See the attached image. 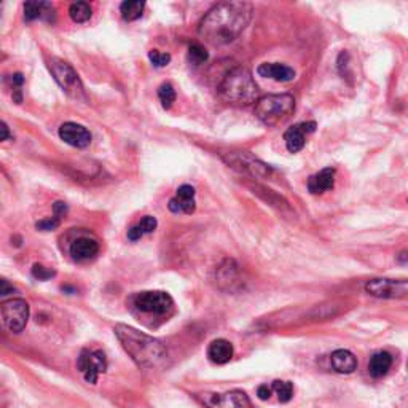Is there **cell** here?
<instances>
[{"label": "cell", "mask_w": 408, "mask_h": 408, "mask_svg": "<svg viewBox=\"0 0 408 408\" xmlns=\"http://www.w3.org/2000/svg\"><path fill=\"white\" fill-rule=\"evenodd\" d=\"M0 131H2V134H0V140H8L10 139V131H8V126H7V123H5V121H2V123H0Z\"/></svg>", "instance_id": "e575fe53"}, {"label": "cell", "mask_w": 408, "mask_h": 408, "mask_svg": "<svg viewBox=\"0 0 408 408\" xmlns=\"http://www.w3.org/2000/svg\"><path fill=\"white\" fill-rule=\"evenodd\" d=\"M77 367L84 373L86 381L91 383V385H96L101 373L107 370L105 354L102 351H86V349H84L80 353L79 361H77Z\"/></svg>", "instance_id": "30bf717a"}, {"label": "cell", "mask_w": 408, "mask_h": 408, "mask_svg": "<svg viewBox=\"0 0 408 408\" xmlns=\"http://www.w3.org/2000/svg\"><path fill=\"white\" fill-rule=\"evenodd\" d=\"M397 262H400V264L408 262V252H400V254L397 255Z\"/></svg>", "instance_id": "d590c367"}, {"label": "cell", "mask_w": 408, "mask_h": 408, "mask_svg": "<svg viewBox=\"0 0 408 408\" xmlns=\"http://www.w3.org/2000/svg\"><path fill=\"white\" fill-rule=\"evenodd\" d=\"M220 98L231 105H251L259 101L260 90L257 86L254 77L244 67H235L223 77L218 85Z\"/></svg>", "instance_id": "3957f363"}, {"label": "cell", "mask_w": 408, "mask_h": 408, "mask_svg": "<svg viewBox=\"0 0 408 408\" xmlns=\"http://www.w3.org/2000/svg\"><path fill=\"white\" fill-rule=\"evenodd\" d=\"M295 110L292 94H268L255 102V115L266 126H278L290 118Z\"/></svg>", "instance_id": "277c9868"}, {"label": "cell", "mask_w": 408, "mask_h": 408, "mask_svg": "<svg viewBox=\"0 0 408 408\" xmlns=\"http://www.w3.org/2000/svg\"><path fill=\"white\" fill-rule=\"evenodd\" d=\"M2 320L12 333H21L29 320V303L23 298H12L2 303Z\"/></svg>", "instance_id": "ba28073f"}, {"label": "cell", "mask_w": 408, "mask_h": 408, "mask_svg": "<svg viewBox=\"0 0 408 408\" xmlns=\"http://www.w3.org/2000/svg\"><path fill=\"white\" fill-rule=\"evenodd\" d=\"M271 394H273V387H270L268 385H262L257 390V396H259L260 400H270Z\"/></svg>", "instance_id": "d6a6232c"}, {"label": "cell", "mask_w": 408, "mask_h": 408, "mask_svg": "<svg viewBox=\"0 0 408 408\" xmlns=\"http://www.w3.org/2000/svg\"><path fill=\"white\" fill-rule=\"evenodd\" d=\"M200 399L207 408H251L249 396L240 390L223 394H203Z\"/></svg>", "instance_id": "8fae6325"}, {"label": "cell", "mask_w": 408, "mask_h": 408, "mask_svg": "<svg viewBox=\"0 0 408 408\" xmlns=\"http://www.w3.org/2000/svg\"><path fill=\"white\" fill-rule=\"evenodd\" d=\"M233 354H235V348L228 340L218 338L209 344L207 348V357L209 361L217 364V366H223V364L230 362Z\"/></svg>", "instance_id": "ffe728a7"}, {"label": "cell", "mask_w": 408, "mask_h": 408, "mask_svg": "<svg viewBox=\"0 0 408 408\" xmlns=\"http://www.w3.org/2000/svg\"><path fill=\"white\" fill-rule=\"evenodd\" d=\"M316 123L314 121H303V123L294 125L292 128H289L284 133V142L285 147L290 153H298L300 150H303L306 144V136L314 133Z\"/></svg>", "instance_id": "7c38bea8"}, {"label": "cell", "mask_w": 408, "mask_h": 408, "mask_svg": "<svg viewBox=\"0 0 408 408\" xmlns=\"http://www.w3.org/2000/svg\"><path fill=\"white\" fill-rule=\"evenodd\" d=\"M209 60V53L201 43H192L188 47V61L195 66H201Z\"/></svg>", "instance_id": "484cf974"}, {"label": "cell", "mask_w": 408, "mask_h": 408, "mask_svg": "<svg viewBox=\"0 0 408 408\" xmlns=\"http://www.w3.org/2000/svg\"><path fill=\"white\" fill-rule=\"evenodd\" d=\"M60 138L75 149H86L91 144L90 131L85 126L72 123V121H67V123L60 126Z\"/></svg>", "instance_id": "4fadbf2b"}, {"label": "cell", "mask_w": 408, "mask_h": 408, "mask_svg": "<svg viewBox=\"0 0 408 408\" xmlns=\"http://www.w3.org/2000/svg\"><path fill=\"white\" fill-rule=\"evenodd\" d=\"M392 362L394 359L387 351H378L370 357V362H368V373H370L372 378H383L387 375V372L391 370Z\"/></svg>", "instance_id": "7402d4cb"}, {"label": "cell", "mask_w": 408, "mask_h": 408, "mask_svg": "<svg viewBox=\"0 0 408 408\" xmlns=\"http://www.w3.org/2000/svg\"><path fill=\"white\" fill-rule=\"evenodd\" d=\"M366 292L377 298H402L408 295V279L377 278L366 284Z\"/></svg>", "instance_id": "9c48e42d"}, {"label": "cell", "mask_w": 408, "mask_h": 408, "mask_svg": "<svg viewBox=\"0 0 408 408\" xmlns=\"http://www.w3.org/2000/svg\"><path fill=\"white\" fill-rule=\"evenodd\" d=\"M32 276L36 279H38V281H48V279L55 278L56 271L47 268V266H43L40 264H34V266H32Z\"/></svg>", "instance_id": "f546056e"}, {"label": "cell", "mask_w": 408, "mask_h": 408, "mask_svg": "<svg viewBox=\"0 0 408 408\" xmlns=\"http://www.w3.org/2000/svg\"><path fill=\"white\" fill-rule=\"evenodd\" d=\"M157 218L152 216H145L142 220H140L138 225L131 227L128 230V240L129 241H139L144 235H149V233H153L157 230Z\"/></svg>", "instance_id": "603a6c76"}, {"label": "cell", "mask_w": 408, "mask_h": 408, "mask_svg": "<svg viewBox=\"0 0 408 408\" xmlns=\"http://www.w3.org/2000/svg\"><path fill=\"white\" fill-rule=\"evenodd\" d=\"M149 60L155 67H164L171 62V55L169 53H162L158 50H152L149 53Z\"/></svg>", "instance_id": "f1b7e54d"}, {"label": "cell", "mask_w": 408, "mask_h": 408, "mask_svg": "<svg viewBox=\"0 0 408 408\" xmlns=\"http://www.w3.org/2000/svg\"><path fill=\"white\" fill-rule=\"evenodd\" d=\"M71 257L75 262H88L94 259L99 252V244L96 240H91V238H79L71 244Z\"/></svg>", "instance_id": "ac0fdd59"}, {"label": "cell", "mask_w": 408, "mask_h": 408, "mask_svg": "<svg viewBox=\"0 0 408 408\" xmlns=\"http://www.w3.org/2000/svg\"><path fill=\"white\" fill-rule=\"evenodd\" d=\"M48 69L55 77L56 84L64 90L66 94H69L71 98L74 99H81L85 101V90L84 84H81L79 74H77L74 67H72L69 62L58 60V58H51L48 61Z\"/></svg>", "instance_id": "8992f818"}, {"label": "cell", "mask_w": 408, "mask_h": 408, "mask_svg": "<svg viewBox=\"0 0 408 408\" xmlns=\"http://www.w3.org/2000/svg\"><path fill=\"white\" fill-rule=\"evenodd\" d=\"M222 160L225 162L231 169H235L240 174H246L254 179H266L273 176L275 169L262 162L249 152H230L223 153Z\"/></svg>", "instance_id": "5b68a950"}, {"label": "cell", "mask_w": 408, "mask_h": 408, "mask_svg": "<svg viewBox=\"0 0 408 408\" xmlns=\"http://www.w3.org/2000/svg\"><path fill=\"white\" fill-rule=\"evenodd\" d=\"M13 292H16V289H14L13 285H10L7 279L0 281V295H2V297H5V295L13 294Z\"/></svg>", "instance_id": "836d02e7"}, {"label": "cell", "mask_w": 408, "mask_h": 408, "mask_svg": "<svg viewBox=\"0 0 408 408\" xmlns=\"http://www.w3.org/2000/svg\"><path fill=\"white\" fill-rule=\"evenodd\" d=\"M218 284L222 289L233 290L241 288V276H240V266H238L233 260H227L220 268H218Z\"/></svg>", "instance_id": "d6986e66"}, {"label": "cell", "mask_w": 408, "mask_h": 408, "mask_svg": "<svg viewBox=\"0 0 408 408\" xmlns=\"http://www.w3.org/2000/svg\"><path fill=\"white\" fill-rule=\"evenodd\" d=\"M60 225H61V218L53 216V217L43 218V220L37 222L36 228H37V230H40V231H53V230H56V228Z\"/></svg>", "instance_id": "4dcf8cb0"}, {"label": "cell", "mask_w": 408, "mask_h": 408, "mask_svg": "<svg viewBox=\"0 0 408 408\" xmlns=\"http://www.w3.org/2000/svg\"><path fill=\"white\" fill-rule=\"evenodd\" d=\"M158 98L160 102H162L163 109H171L174 102H176V90L171 84H163L158 88Z\"/></svg>", "instance_id": "83f0119b"}, {"label": "cell", "mask_w": 408, "mask_h": 408, "mask_svg": "<svg viewBox=\"0 0 408 408\" xmlns=\"http://www.w3.org/2000/svg\"><path fill=\"white\" fill-rule=\"evenodd\" d=\"M169 211L174 214H193L196 209L195 203V188L192 186H181L177 188L176 196L168 204Z\"/></svg>", "instance_id": "5bb4252c"}, {"label": "cell", "mask_w": 408, "mask_h": 408, "mask_svg": "<svg viewBox=\"0 0 408 408\" xmlns=\"http://www.w3.org/2000/svg\"><path fill=\"white\" fill-rule=\"evenodd\" d=\"M69 16L74 23H86L93 16V8L88 2H75L69 7Z\"/></svg>", "instance_id": "d4e9b609"}, {"label": "cell", "mask_w": 408, "mask_h": 408, "mask_svg": "<svg viewBox=\"0 0 408 408\" xmlns=\"http://www.w3.org/2000/svg\"><path fill=\"white\" fill-rule=\"evenodd\" d=\"M24 19L27 23L42 19L47 23H55L56 12L50 2H26L24 3Z\"/></svg>", "instance_id": "e0dca14e"}, {"label": "cell", "mask_w": 408, "mask_h": 408, "mask_svg": "<svg viewBox=\"0 0 408 408\" xmlns=\"http://www.w3.org/2000/svg\"><path fill=\"white\" fill-rule=\"evenodd\" d=\"M257 74L265 77V79L281 81V84L292 81L295 79V71L292 67L279 64V62H264V64L257 67Z\"/></svg>", "instance_id": "2e32d148"}, {"label": "cell", "mask_w": 408, "mask_h": 408, "mask_svg": "<svg viewBox=\"0 0 408 408\" xmlns=\"http://www.w3.org/2000/svg\"><path fill=\"white\" fill-rule=\"evenodd\" d=\"M133 303L136 309L145 314L166 316L174 309V300L168 292L163 290H149L134 295Z\"/></svg>", "instance_id": "52a82bcc"}, {"label": "cell", "mask_w": 408, "mask_h": 408, "mask_svg": "<svg viewBox=\"0 0 408 408\" xmlns=\"http://www.w3.org/2000/svg\"><path fill=\"white\" fill-rule=\"evenodd\" d=\"M145 8V3L140 0H126L120 5V13L125 21H136L142 16Z\"/></svg>", "instance_id": "cb8c5ba5"}, {"label": "cell", "mask_w": 408, "mask_h": 408, "mask_svg": "<svg viewBox=\"0 0 408 408\" xmlns=\"http://www.w3.org/2000/svg\"><path fill=\"white\" fill-rule=\"evenodd\" d=\"M252 18V5L247 2H220L204 14L198 26L204 42L209 45L222 47L235 42Z\"/></svg>", "instance_id": "6da1fadb"}, {"label": "cell", "mask_w": 408, "mask_h": 408, "mask_svg": "<svg viewBox=\"0 0 408 408\" xmlns=\"http://www.w3.org/2000/svg\"><path fill=\"white\" fill-rule=\"evenodd\" d=\"M330 364H332L333 370L342 375H349L357 368V359L351 351L348 349H337L330 356Z\"/></svg>", "instance_id": "44dd1931"}, {"label": "cell", "mask_w": 408, "mask_h": 408, "mask_svg": "<svg viewBox=\"0 0 408 408\" xmlns=\"http://www.w3.org/2000/svg\"><path fill=\"white\" fill-rule=\"evenodd\" d=\"M273 391L278 394V399L279 402H283V404H288V402L292 399L294 396V385L290 381H279L276 380L273 381Z\"/></svg>", "instance_id": "4316f807"}, {"label": "cell", "mask_w": 408, "mask_h": 408, "mask_svg": "<svg viewBox=\"0 0 408 408\" xmlns=\"http://www.w3.org/2000/svg\"><path fill=\"white\" fill-rule=\"evenodd\" d=\"M67 211H69V207H67L66 203L62 201H56L55 204H53V216L58 217V218H62L67 214Z\"/></svg>", "instance_id": "1f68e13d"}, {"label": "cell", "mask_w": 408, "mask_h": 408, "mask_svg": "<svg viewBox=\"0 0 408 408\" xmlns=\"http://www.w3.org/2000/svg\"><path fill=\"white\" fill-rule=\"evenodd\" d=\"M114 332L126 354L139 367L155 368L166 361L168 351L160 340L125 324H116Z\"/></svg>", "instance_id": "7a4b0ae2"}, {"label": "cell", "mask_w": 408, "mask_h": 408, "mask_svg": "<svg viewBox=\"0 0 408 408\" xmlns=\"http://www.w3.org/2000/svg\"><path fill=\"white\" fill-rule=\"evenodd\" d=\"M335 174H337V169L332 166L324 168L322 171L313 174L306 183L308 192L311 195H322V193L332 190L335 186Z\"/></svg>", "instance_id": "9a60e30c"}]
</instances>
